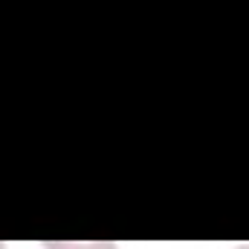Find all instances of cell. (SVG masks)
I'll use <instances>...</instances> for the list:
<instances>
[{"label":"cell","mask_w":249,"mask_h":249,"mask_svg":"<svg viewBox=\"0 0 249 249\" xmlns=\"http://www.w3.org/2000/svg\"><path fill=\"white\" fill-rule=\"evenodd\" d=\"M238 249H249V244H244V247H238Z\"/></svg>","instance_id":"7a4b0ae2"},{"label":"cell","mask_w":249,"mask_h":249,"mask_svg":"<svg viewBox=\"0 0 249 249\" xmlns=\"http://www.w3.org/2000/svg\"><path fill=\"white\" fill-rule=\"evenodd\" d=\"M0 249H6V247H3V244H0Z\"/></svg>","instance_id":"3957f363"},{"label":"cell","mask_w":249,"mask_h":249,"mask_svg":"<svg viewBox=\"0 0 249 249\" xmlns=\"http://www.w3.org/2000/svg\"><path fill=\"white\" fill-rule=\"evenodd\" d=\"M47 249H119L116 244H110V241H93V244H84V241H50Z\"/></svg>","instance_id":"6da1fadb"}]
</instances>
